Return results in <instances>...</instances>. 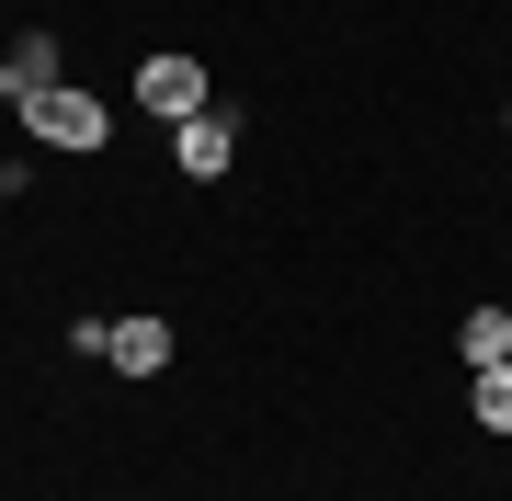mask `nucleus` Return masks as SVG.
Returning <instances> with one entry per match:
<instances>
[{"mask_svg":"<svg viewBox=\"0 0 512 501\" xmlns=\"http://www.w3.org/2000/svg\"><path fill=\"white\" fill-rule=\"evenodd\" d=\"M12 114H23V137H35V149H69V160L114 149V103H103V92H80V80H57V92L12 103Z\"/></svg>","mask_w":512,"mask_h":501,"instance_id":"obj_1","label":"nucleus"},{"mask_svg":"<svg viewBox=\"0 0 512 501\" xmlns=\"http://www.w3.org/2000/svg\"><path fill=\"white\" fill-rule=\"evenodd\" d=\"M217 92H205V57H183V46H148L137 57V114H160V126H183V114H205Z\"/></svg>","mask_w":512,"mask_h":501,"instance_id":"obj_2","label":"nucleus"},{"mask_svg":"<svg viewBox=\"0 0 512 501\" xmlns=\"http://www.w3.org/2000/svg\"><path fill=\"white\" fill-rule=\"evenodd\" d=\"M228 160H239V114H228V103H205V114L171 126V171H183V183H217Z\"/></svg>","mask_w":512,"mask_h":501,"instance_id":"obj_3","label":"nucleus"},{"mask_svg":"<svg viewBox=\"0 0 512 501\" xmlns=\"http://www.w3.org/2000/svg\"><path fill=\"white\" fill-rule=\"evenodd\" d=\"M57 80H69L57 35H12V57H0V92H12V103H35V92H57Z\"/></svg>","mask_w":512,"mask_h":501,"instance_id":"obj_4","label":"nucleus"},{"mask_svg":"<svg viewBox=\"0 0 512 501\" xmlns=\"http://www.w3.org/2000/svg\"><path fill=\"white\" fill-rule=\"evenodd\" d=\"M114 376H160L171 365V319L160 308H137V319H114V353H103Z\"/></svg>","mask_w":512,"mask_h":501,"instance_id":"obj_5","label":"nucleus"},{"mask_svg":"<svg viewBox=\"0 0 512 501\" xmlns=\"http://www.w3.org/2000/svg\"><path fill=\"white\" fill-rule=\"evenodd\" d=\"M456 365H467V376L512 365V308H467V319H456Z\"/></svg>","mask_w":512,"mask_h":501,"instance_id":"obj_6","label":"nucleus"},{"mask_svg":"<svg viewBox=\"0 0 512 501\" xmlns=\"http://www.w3.org/2000/svg\"><path fill=\"white\" fill-rule=\"evenodd\" d=\"M467 422H478V433H512V365L467 376Z\"/></svg>","mask_w":512,"mask_h":501,"instance_id":"obj_7","label":"nucleus"},{"mask_svg":"<svg viewBox=\"0 0 512 501\" xmlns=\"http://www.w3.org/2000/svg\"><path fill=\"white\" fill-rule=\"evenodd\" d=\"M501 137H512V103H501Z\"/></svg>","mask_w":512,"mask_h":501,"instance_id":"obj_8","label":"nucleus"},{"mask_svg":"<svg viewBox=\"0 0 512 501\" xmlns=\"http://www.w3.org/2000/svg\"><path fill=\"white\" fill-rule=\"evenodd\" d=\"M0 114H12V92H0Z\"/></svg>","mask_w":512,"mask_h":501,"instance_id":"obj_9","label":"nucleus"}]
</instances>
